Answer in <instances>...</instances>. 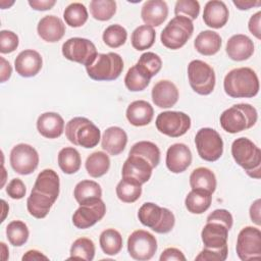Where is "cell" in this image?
<instances>
[{
    "instance_id": "cell-11",
    "label": "cell",
    "mask_w": 261,
    "mask_h": 261,
    "mask_svg": "<svg viewBox=\"0 0 261 261\" xmlns=\"http://www.w3.org/2000/svg\"><path fill=\"white\" fill-rule=\"evenodd\" d=\"M62 54L66 59L83 64L86 67L91 65L98 55L93 42L79 37L70 38L63 43Z\"/></svg>"
},
{
    "instance_id": "cell-31",
    "label": "cell",
    "mask_w": 261,
    "mask_h": 261,
    "mask_svg": "<svg viewBox=\"0 0 261 261\" xmlns=\"http://www.w3.org/2000/svg\"><path fill=\"white\" fill-rule=\"evenodd\" d=\"M216 177L212 170L207 167H198L190 175V186L192 190L200 189L211 194L216 189Z\"/></svg>"
},
{
    "instance_id": "cell-55",
    "label": "cell",
    "mask_w": 261,
    "mask_h": 261,
    "mask_svg": "<svg viewBox=\"0 0 261 261\" xmlns=\"http://www.w3.org/2000/svg\"><path fill=\"white\" fill-rule=\"evenodd\" d=\"M1 60V83L6 82L7 80H9V77L11 76L12 73V68L10 63L4 58V57H0Z\"/></svg>"
},
{
    "instance_id": "cell-40",
    "label": "cell",
    "mask_w": 261,
    "mask_h": 261,
    "mask_svg": "<svg viewBox=\"0 0 261 261\" xmlns=\"http://www.w3.org/2000/svg\"><path fill=\"white\" fill-rule=\"evenodd\" d=\"M95 244L91 239L79 238L70 247V256L68 259H82L91 261L95 256Z\"/></svg>"
},
{
    "instance_id": "cell-20",
    "label": "cell",
    "mask_w": 261,
    "mask_h": 261,
    "mask_svg": "<svg viewBox=\"0 0 261 261\" xmlns=\"http://www.w3.org/2000/svg\"><path fill=\"white\" fill-rule=\"evenodd\" d=\"M43 60L39 52L33 49L21 51L14 60L16 72L23 77H32L39 73L42 68Z\"/></svg>"
},
{
    "instance_id": "cell-35",
    "label": "cell",
    "mask_w": 261,
    "mask_h": 261,
    "mask_svg": "<svg viewBox=\"0 0 261 261\" xmlns=\"http://www.w3.org/2000/svg\"><path fill=\"white\" fill-rule=\"evenodd\" d=\"M128 155H137L147 160L150 165L155 168L160 162V150L152 142L141 141L136 143L129 150Z\"/></svg>"
},
{
    "instance_id": "cell-4",
    "label": "cell",
    "mask_w": 261,
    "mask_h": 261,
    "mask_svg": "<svg viewBox=\"0 0 261 261\" xmlns=\"http://www.w3.org/2000/svg\"><path fill=\"white\" fill-rule=\"evenodd\" d=\"M258 114L255 107L247 103L234 104L224 110L219 118L221 127L229 133L237 134L251 128L257 121Z\"/></svg>"
},
{
    "instance_id": "cell-6",
    "label": "cell",
    "mask_w": 261,
    "mask_h": 261,
    "mask_svg": "<svg viewBox=\"0 0 261 261\" xmlns=\"http://www.w3.org/2000/svg\"><path fill=\"white\" fill-rule=\"evenodd\" d=\"M138 218L143 225L157 233L169 232L175 223V217L169 209L152 202L145 203L140 207Z\"/></svg>"
},
{
    "instance_id": "cell-5",
    "label": "cell",
    "mask_w": 261,
    "mask_h": 261,
    "mask_svg": "<svg viewBox=\"0 0 261 261\" xmlns=\"http://www.w3.org/2000/svg\"><path fill=\"white\" fill-rule=\"evenodd\" d=\"M65 136L70 143L87 149L94 148L101 139V133L90 119L74 117L65 125Z\"/></svg>"
},
{
    "instance_id": "cell-37",
    "label": "cell",
    "mask_w": 261,
    "mask_h": 261,
    "mask_svg": "<svg viewBox=\"0 0 261 261\" xmlns=\"http://www.w3.org/2000/svg\"><path fill=\"white\" fill-rule=\"evenodd\" d=\"M73 196L76 202L81 205L92 199L101 198L102 189L98 182L94 180L85 179L76 184L73 191Z\"/></svg>"
},
{
    "instance_id": "cell-24",
    "label": "cell",
    "mask_w": 261,
    "mask_h": 261,
    "mask_svg": "<svg viewBox=\"0 0 261 261\" xmlns=\"http://www.w3.org/2000/svg\"><path fill=\"white\" fill-rule=\"evenodd\" d=\"M229 11L223 1L211 0L205 4L203 20L206 25L212 29L224 27L228 20Z\"/></svg>"
},
{
    "instance_id": "cell-26",
    "label": "cell",
    "mask_w": 261,
    "mask_h": 261,
    "mask_svg": "<svg viewBox=\"0 0 261 261\" xmlns=\"http://www.w3.org/2000/svg\"><path fill=\"white\" fill-rule=\"evenodd\" d=\"M38 132L47 139H57L64 130V120L56 112H45L38 117Z\"/></svg>"
},
{
    "instance_id": "cell-14",
    "label": "cell",
    "mask_w": 261,
    "mask_h": 261,
    "mask_svg": "<svg viewBox=\"0 0 261 261\" xmlns=\"http://www.w3.org/2000/svg\"><path fill=\"white\" fill-rule=\"evenodd\" d=\"M237 254L243 261L261 258V231L254 226L244 227L238 236Z\"/></svg>"
},
{
    "instance_id": "cell-51",
    "label": "cell",
    "mask_w": 261,
    "mask_h": 261,
    "mask_svg": "<svg viewBox=\"0 0 261 261\" xmlns=\"http://www.w3.org/2000/svg\"><path fill=\"white\" fill-rule=\"evenodd\" d=\"M160 261H172V260H175V261H186V256L184 255V253L176 249V248H167L165 249L162 254L160 255V258H159Z\"/></svg>"
},
{
    "instance_id": "cell-21",
    "label": "cell",
    "mask_w": 261,
    "mask_h": 261,
    "mask_svg": "<svg viewBox=\"0 0 261 261\" xmlns=\"http://www.w3.org/2000/svg\"><path fill=\"white\" fill-rule=\"evenodd\" d=\"M152 101L159 108H170L178 100V90L176 86L168 81L161 80L152 88Z\"/></svg>"
},
{
    "instance_id": "cell-49",
    "label": "cell",
    "mask_w": 261,
    "mask_h": 261,
    "mask_svg": "<svg viewBox=\"0 0 261 261\" xmlns=\"http://www.w3.org/2000/svg\"><path fill=\"white\" fill-rule=\"evenodd\" d=\"M219 222L226 226V228L229 230L232 226L233 218L231 213L226 209H216L212 213H210L207 217V222Z\"/></svg>"
},
{
    "instance_id": "cell-34",
    "label": "cell",
    "mask_w": 261,
    "mask_h": 261,
    "mask_svg": "<svg viewBox=\"0 0 261 261\" xmlns=\"http://www.w3.org/2000/svg\"><path fill=\"white\" fill-rule=\"evenodd\" d=\"M87 172L92 177H100L107 173L110 167L109 156L102 152L97 151L88 156L85 163Z\"/></svg>"
},
{
    "instance_id": "cell-17",
    "label": "cell",
    "mask_w": 261,
    "mask_h": 261,
    "mask_svg": "<svg viewBox=\"0 0 261 261\" xmlns=\"http://www.w3.org/2000/svg\"><path fill=\"white\" fill-rule=\"evenodd\" d=\"M165 162L171 172H184L192 163V152L186 144H173L167 149Z\"/></svg>"
},
{
    "instance_id": "cell-43",
    "label": "cell",
    "mask_w": 261,
    "mask_h": 261,
    "mask_svg": "<svg viewBox=\"0 0 261 261\" xmlns=\"http://www.w3.org/2000/svg\"><path fill=\"white\" fill-rule=\"evenodd\" d=\"M136 66L146 76L151 79L160 71L162 67V60L157 54L153 52H145L140 56Z\"/></svg>"
},
{
    "instance_id": "cell-12",
    "label": "cell",
    "mask_w": 261,
    "mask_h": 261,
    "mask_svg": "<svg viewBox=\"0 0 261 261\" xmlns=\"http://www.w3.org/2000/svg\"><path fill=\"white\" fill-rule=\"evenodd\" d=\"M127 251L135 260H150L157 251V240L147 230H135L127 239Z\"/></svg>"
},
{
    "instance_id": "cell-38",
    "label": "cell",
    "mask_w": 261,
    "mask_h": 261,
    "mask_svg": "<svg viewBox=\"0 0 261 261\" xmlns=\"http://www.w3.org/2000/svg\"><path fill=\"white\" fill-rule=\"evenodd\" d=\"M156 39V32L150 25H140L132 34V45L138 51L149 49Z\"/></svg>"
},
{
    "instance_id": "cell-54",
    "label": "cell",
    "mask_w": 261,
    "mask_h": 261,
    "mask_svg": "<svg viewBox=\"0 0 261 261\" xmlns=\"http://www.w3.org/2000/svg\"><path fill=\"white\" fill-rule=\"evenodd\" d=\"M260 207H261V200L257 199L256 201H254L250 207V217L251 220L257 224L260 225L261 224V219H260Z\"/></svg>"
},
{
    "instance_id": "cell-33",
    "label": "cell",
    "mask_w": 261,
    "mask_h": 261,
    "mask_svg": "<svg viewBox=\"0 0 261 261\" xmlns=\"http://www.w3.org/2000/svg\"><path fill=\"white\" fill-rule=\"evenodd\" d=\"M82 158L79 151L73 147H65L58 153V165L66 174H72L80 170Z\"/></svg>"
},
{
    "instance_id": "cell-44",
    "label": "cell",
    "mask_w": 261,
    "mask_h": 261,
    "mask_svg": "<svg viewBox=\"0 0 261 261\" xmlns=\"http://www.w3.org/2000/svg\"><path fill=\"white\" fill-rule=\"evenodd\" d=\"M102 39L108 47L118 48L125 43L127 39V32L120 24H111L105 29Z\"/></svg>"
},
{
    "instance_id": "cell-1",
    "label": "cell",
    "mask_w": 261,
    "mask_h": 261,
    "mask_svg": "<svg viewBox=\"0 0 261 261\" xmlns=\"http://www.w3.org/2000/svg\"><path fill=\"white\" fill-rule=\"evenodd\" d=\"M59 190L60 180L56 171L50 168L42 170L27 200L29 213L38 219L45 218L57 200Z\"/></svg>"
},
{
    "instance_id": "cell-9",
    "label": "cell",
    "mask_w": 261,
    "mask_h": 261,
    "mask_svg": "<svg viewBox=\"0 0 261 261\" xmlns=\"http://www.w3.org/2000/svg\"><path fill=\"white\" fill-rule=\"evenodd\" d=\"M188 77L191 88L199 95H209L213 92L216 77L214 69L202 60H192L188 65Z\"/></svg>"
},
{
    "instance_id": "cell-45",
    "label": "cell",
    "mask_w": 261,
    "mask_h": 261,
    "mask_svg": "<svg viewBox=\"0 0 261 261\" xmlns=\"http://www.w3.org/2000/svg\"><path fill=\"white\" fill-rule=\"evenodd\" d=\"M150 80L146 76L136 65L132 66L124 77L125 87L132 92H139L145 90L150 84Z\"/></svg>"
},
{
    "instance_id": "cell-46",
    "label": "cell",
    "mask_w": 261,
    "mask_h": 261,
    "mask_svg": "<svg viewBox=\"0 0 261 261\" xmlns=\"http://www.w3.org/2000/svg\"><path fill=\"white\" fill-rule=\"evenodd\" d=\"M200 13V4L196 0H177L174 6L175 16L181 15L194 20Z\"/></svg>"
},
{
    "instance_id": "cell-23",
    "label": "cell",
    "mask_w": 261,
    "mask_h": 261,
    "mask_svg": "<svg viewBox=\"0 0 261 261\" xmlns=\"http://www.w3.org/2000/svg\"><path fill=\"white\" fill-rule=\"evenodd\" d=\"M37 32L41 39L49 43L60 41L65 34V24L55 15H45L37 25Z\"/></svg>"
},
{
    "instance_id": "cell-2",
    "label": "cell",
    "mask_w": 261,
    "mask_h": 261,
    "mask_svg": "<svg viewBox=\"0 0 261 261\" xmlns=\"http://www.w3.org/2000/svg\"><path fill=\"white\" fill-rule=\"evenodd\" d=\"M223 88L231 98H252L259 92V79L250 67L233 68L226 73Z\"/></svg>"
},
{
    "instance_id": "cell-57",
    "label": "cell",
    "mask_w": 261,
    "mask_h": 261,
    "mask_svg": "<svg viewBox=\"0 0 261 261\" xmlns=\"http://www.w3.org/2000/svg\"><path fill=\"white\" fill-rule=\"evenodd\" d=\"M23 261L24 260H48V257L45 256L43 253H41L38 250H30L28 251L21 258Z\"/></svg>"
},
{
    "instance_id": "cell-58",
    "label": "cell",
    "mask_w": 261,
    "mask_h": 261,
    "mask_svg": "<svg viewBox=\"0 0 261 261\" xmlns=\"http://www.w3.org/2000/svg\"><path fill=\"white\" fill-rule=\"evenodd\" d=\"M0 245H1V249H2V259L6 260L8 257V249L6 248L4 243H1Z\"/></svg>"
},
{
    "instance_id": "cell-27",
    "label": "cell",
    "mask_w": 261,
    "mask_h": 261,
    "mask_svg": "<svg viewBox=\"0 0 261 261\" xmlns=\"http://www.w3.org/2000/svg\"><path fill=\"white\" fill-rule=\"evenodd\" d=\"M101 139L102 149L112 156L120 154L125 149L127 143V135L119 126H110L106 128Z\"/></svg>"
},
{
    "instance_id": "cell-36",
    "label": "cell",
    "mask_w": 261,
    "mask_h": 261,
    "mask_svg": "<svg viewBox=\"0 0 261 261\" xmlns=\"http://www.w3.org/2000/svg\"><path fill=\"white\" fill-rule=\"evenodd\" d=\"M99 243L102 251L109 256H114L122 249L123 241L119 231L114 228L103 230L99 238Z\"/></svg>"
},
{
    "instance_id": "cell-29",
    "label": "cell",
    "mask_w": 261,
    "mask_h": 261,
    "mask_svg": "<svg viewBox=\"0 0 261 261\" xmlns=\"http://www.w3.org/2000/svg\"><path fill=\"white\" fill-rule=\"evenodd\" d=\"M222 40L219 34L211 30L202 31L194 41L195 49L202 55L211 56L216 54L221 48Z\"/></svg>"
},
{
    "instance_id": "cell-48",
    "label": "cell",
    "mask_w": 261,
    "mask_h": 261,
    "mask_svg": "<svg viewBox=\"0 0 261 261\" xmlns=\"http://www.w3.org/2000/svg\"><path fill=\"white\" fill-rule=\"evenodd\" d=\"M228 248H223L219 250L204 248L199 255L196 256L195 260L197 261H224L227 258Z\"/></svg>"
},
{
    "instance_id": "cell-18",
    "label": "cell",
    "mask_w": 261,
    "mask_h": 261,
    "mask_svg": "<svg viewBox=\"0 0 261 261\" xmlns=\"http://www.w3.org/2000/svg\"><path fill=\"white\" fill-rule=\"evenodd\" d=\"M153 167L144 158L137 155H128L122 165V177L138 180L142 185L147 182L152 175Z\"/></svg>"
},
{
    "instance_id": "cell-19",
    "label": "cell",
    "mask_w": 261,
    "mask_h": 261,
    "mask_svg": "<svg viewBox=\"0 0 261 261\" xmlns=\"http://www.w3.org/2000/svg\"><path fill=\"white\" fill-rule=\"evenodd\" d=\"M228 229L219 222H207L201 231L204 248L219 250L227 248Z\"/></svg>"
},
{
    "instance_id": "cell-7",
    "label": "cell",
    "mask_w": 261,
    "mask_h": 261,
    "mask_svg": "<svg viewBox=\"0 0 261 261\" xmlns=\"http://www.w3.org/2000/svg\"><path fill=\"white\" fill-rule=\"evenodd\" d=\"M123 69L121 56L114 52L98 53L95 61L86 67L88 75L94 81H114Z\"/></svg>"
},
{
    "instance_id": "cell-47",
    "label": "cell",
    "mask_w": 261,
    "mask_h": 261,
    "mask_svg": "<svg viewBox=\"0 0 261 261\" xmlns=\"http://www.w3.org/2000/svg\"><path fill=\"white\" fill-rule=\"evenodd\" d=\"M18 36L8 30H2L0 32V52L2 54L11 53L18 47Z\"/></svg>"
},
{
    "instance_id": "cell-10",
    "label": "cell",
    "mask_w": 261,
    "mask_h": 261,
    "mask_svg": "<svg viewBox=\"0 0 261 261\" xmlns=\"http://www.w3.org/2000/svg\"><path fill=\"white\" fill-rule=\"evenodd\" d=\"M195 144L199 156L205 161H216L223 153V141L220 135L211 127L199 129L195 137Z\"/></svg>"
},
{
    "instance_id": "cell-8",
    "label": "cell",
    "mask_w": 261,
    "mask_h": 261,
    "mask_svg": "<svg viewBox=\"0 0 261 261\" xmlns=\"http://www.w3.org/2000/svg\"><path fill=\"white\" fill-rule=\"evenodd\" d=\"M194 32L193 21L186 16H174L163 29L160 40L168 49L177 50L185 46Z\"/></svg>"
},
{
    "instance_id": "cell-28",
    "label": "cell",
    "mask_w": 261,
    "mask_h": 261,
    "mask_svg": "<svg viewBox=\"0 0 261 261\" xmlns=\"http://www.w3.org/2000/svg\"><path fill=\"white\" fill-rule=\"evenodd\" d=\"M154 115V109L151 104L145 100L132 102L125 112L128 122L135 126H145L149 124Z\"/></svg>"
},
{
    "instance_id": "cell-42",
    "label": "cell",
    "mask_w": 261,
    "mask_h": 261,
    "mask_svg": "<svg viewBox=\"0 0 261 261\" xmlns=\"http://www.w3.org/2000/svg\"><path fill=\"white\" fill-rule=\"evenodd\" d=\"M90 11L97 20H109L116 12V2L113 0H92L90 2Z\"/></svg>"
},
{
    "instance_id": "cell-13",
    "label": "cell",
    "mask_w": 261,
    "mask_h": 261,
    "mask_svg": "<svg viewBox=\"0 0 261 261\" xmlns=\"http://www.w3.org/2000/svg\"><path fill=\"white\" fill-rule=\"evenodd\" d=\"M155 124L161 134L178 138L190 129L191 118L181 111H163L158 114Z\"/></svg>"
},
{
    "instance_id": "cell-16",
    "label": "cell",
    "mask_w": 261,
    "mask_h": 261,
    "mask_svg": "<svg viewBox=\"0 0 261 261\" xmlns=\"http://www.w3.org/2000/svg\"><path fill=\"white\" fill-rule=\"evenodd\" d=\"M106 213V205L101 198L92 199L80 205L72 215V223L76 228L86 229L100 221Z\"/></svg>"
},
{
    "instance_id": "cell-3",
    "label": "cell",
    "mask_w": 261,
    "mask_h": 261,
    "mask_svg": "<svg viewBox=\"0 0 261 261\" xmlns=\"http://www.w3.org/2000/svg\"><path fill=\"white\" fill-rule=\"evenodd\" d=\"M231 155L249 176L259 179L261 176V151L248 138L242 137L232 142Z\"/></svg>"
},
{
    "instance_id": "cell-22",
    "label": "cell",
    "mask_w": 261,
    "mask_h": 261,
    "mask_svg": "<svg viewBox=\"0 0 261 261\" xmlns=\"http://www.w3.org/2000/svg\"><path fill=\"white\" fill-rule=\"evenodd\" d=\"M225 51L230 59L234 61H244L253 55L254 43L248 36L237 34L228 39Z\"/></svg>"
},
{
    "instance_id": "cell-25",
    "label": "cell",
    "mask_w": 261,
    "mask_h": 261,
    "mask_svg": "<svg viewBox=\"0 0 261 261\" xmlns=\"http://www.w3.org/2000/svg\"><path fill=\"white\" fill-rule=\"evenodd\" d=\"M141 16L146 25L159 27L168 16V6L163 0H148L142 6Z\"/></svg>"
},
{
    "instance_id": "cell-32",
    "label": "cell",
    "mask_w": 261,
    "mask_h": 261,
    "mask_svg": "<svg viewBox=\"0 0 261 261\" xmlns=\"http://www.w3.org/2000/svg\"><path fill=\"white\" fill-rule=\"evenodd\" d=\"M142 195V184L136 179L122 177L116 186V196L124 203H134Z\"/></svg>"
},
{
    "instance_id": "cell-56",
    "label": "cell",
    "mask_w": 261,
    "mask_h": 261,
    "mask_svg": "<svg viewBox=\"0 0 261 261\" xmlns=\"http://www.w3.org/2000/svg\"><path fill=\"white\" fill-rule=\"evenodd\" d=\"M232 3L240 10H248L254 6H259L261 4L260 1L254 0H233Z\"/></svg>"
},
{
    "instance_id": "cell-53",
    "label": "cell",
    "mask_w": 261,
    "mask_h": 261,
    "mask_svg": "<svg viewBox=\"0 0 261 261\" xmlns=\"http://www.w3.org/2000/svg\"><path fill=\"white\" fill-rule=\"evenodd\" d=\"M56 4L55 0H30L29 5L38 11H44L51 9Z\"/></svg>"
},
{
    "instance_id": "cell-50",
    "label": "cell",
    "mask_w": 261,
    "mask_h": 261,
    "mask_svg": "<svg viewBox=\"0 0 261 261\" xmlns=\"http://www.w3.org/2000/svg\"><path fill=\"white\" fill-rule=\"evenodd\" d=\"M25 186L23 181L20 178H13L9 181V184L6 187V193L7 195L15 200L22 199L25 196Z\"/></svg>"
},
{
    "instance_id": "cell-39",
    "label": "cell",
    "mask_w": 261,
    "mask_h": 261,
    "mask_svg": "<svg viewBox=\"0 0 261 261\" xmlns=\"http://www.w3.org/2000/svg\"><path fill=\"white\" fill-rule=\"evenodd\" d=\"M63 18L71 28H80L88 20V10L86 6L80 2L70 3L63 11Z\"/></svg>"
},
{
    "instance_id": "cell-41",
    "label": "cell",
    "mask_w": 261,
    "mask_h": 261,
    "mask_svg": "<svg viewBox=\"0 0 261 261\" xmlns=\"http://www.w3.org/2000/svg\"><path fill=\"white\" fill-rule=\"evenodd\" d=\"M6 236L12 246L20 247L27 243L30 231L23 221L13 220L6 226Z\"/></svg>"
},
{
    "instance_id": "cell-52",
    "label": "cell",
    "mask_w": 261,
    "mask_h": 261,
    "mask_svg": "<svg viewBox=\"0 0 261 261\" xmlns=\"http://www.w3.org/2000/svg\"><path fill=\"white\" fill-rule=\"evenodd\" d=\"M260 19H261V11H257L255 14H253L248 23L249 31L251 34H253L258 40L261 39V31H260Z\"/></svg>"
},
{
    "instance_id": "cell-15",
    "label": "cell",
    "mask_w": 261,
    "mask_h": 261,
    "mask_svg": "<svg viewBox=\"0 0 261 261\" xmlns=\"http://www.w3.org/2000/svg\"><path fill=\"white\" fill-rule=\"evenodd\" d=\"M9 161L12 169L21 175L33 173L39 164L37 150L28 144H17L10 151Z\"/></svg>"
},
{
    "instance_id": "cell-30",
    "label": "cell",
    "mask_w": 261,
    "mask_h": 261,
    "mask_svg": "<svg viewBox=\"0 0 261 261\" xmlns=\"http://www.w3.org/2000/svg\"><path fill=\"white\" fill-rule=\"evenodd\" d=\"M211 202L212 194L200 189L192 190L185 199L186 208L193 214L204 213L209 209Z\"/></svg>"
}]
</instances>
